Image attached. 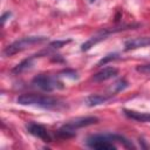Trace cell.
Wrapping results in <instances>:
<instances>
[{
	"label": "cell",
	"instance_id": "cell-1",
	"mask_svg": "<svg viewBox=\"0 0 150 150\" xmlns=\"http://www.w3.org/2000/svg\"><path fill=\"white\" fill-rule=\"evenodd\" d=\"M16 102L21 105H38L45 109H59L62 105L59 100L39 94H22L16 98Z\"/></svg>",
	"mask_w": 150,
	"mask_h": 150
},
{
	"label": "cell",
	"instance_id": "cell-2",
	"mask_svg": "<svg viewBox=\"0 0 150 150\" xmlns=\"http://www.w3.org/2000/svg\"><path fill=\"white\" fill-rule=\"evenodd\" d=\"M139 25L136 23V25H123V26H120V27H114V28H104V29H101L98 32H96L94 35H91L86 42L82 43L81 46V50L82 52H87L89 50L91 47H94L95 45H97L98 42L105 40L110 34L112 33H116V32H121V30H124V29H132L135 27H138Z\"/></svg>",
	"mask_w": 150,
	"mask_h": 150
},
{
	"label": "cell",
	"instance_id": "cell-3",
	"mask_svg": "<svg viewBox=\"0 0 150 150\" xmlns=\"http://www.w3.org/2000/svg\"><path fill=\"white\" fill-rule=\"evenodd\" d=\"M45 41H47L46 36H26V38H22L20 40L14 41L11 45H8L4 49V55L5 56H12L16 53H20V52L27 49L28 47H30L33 45L42 43Z\"/></svg>",
	"mask_w": 150,
	"mask_h": 150
},
{
	"label": "cell",
	"instance_id": "cell-4",
	"mask_svg": "<svg viewBox=\"0 0 150 150\" xmlns=\"http://www.w3.org/2000/svg\"><path fill=\"white\" fill-rule=\"evenodd\" d=\"M32 84L34 87L43 90V91H53V90L64 88L62 81H60L59 77L50 76V75H43V74H40V75L35 76L32 80Z\"/></svg>",
	"mask_w": 150,
	"mask_h": 150
},
{
	"label": "cell",
	"instance_id": "cell-5",
	"mask_svg": "<svg viewBox=\"0 0 150 150\" xmlns=\"http://www.w3.org/2000/svg\"><path fill=\"white\" fill-rule=\"evenodd\" d=\"M86 144H87V146H89L91 149H96V150H114V149H116L109 134L91 135L86 139Z\"/></svg>",
	"mask_w": 150,
	"mask_h": 150
},
{
	"label": "cell",
	"instance_id": "cell-6",
	"mask_svg": "<svg viewBox=\"0 0 150 150\" xmlns=\"http://www.w3.org/2000/svg\"><path fill=\"white\" fill-rule=\"evenodd\" d=\"M98 122V118L95 116H86V117H75L73 120H69L68 122H66L62 127L64 129H68L70 131H76L80 128L83 127H88V125H93L95 123Z\"/></svg>",
	"mask_w": 150,
	"mask_h": 150
},
{
	"label": "cell",
	"instance_id": "cell-7",
	"mask_svg": "<svg viewBox=\"0 0 150 150\" xmlns=\"http://www.w3.org/2000/svg\"><path fill=\"white\" fill-rule=\"evenodd\" d=\"M26 129L29 134H32L33 136H35V137L45 141V142H50L52 141V137H50L49 132L41 124H38L35 122H29V123L26 124Z\"/></svg>",
	"mask_w": 150,
	"mask_h": 150
},
{
	"label": "cell",
	"instance_id": "cell-8",
	"mask_svg": "<svg viewBox=\"0 0 150 150\" xmlns=\"http://www.w3.org/2000/svg\"><path fill=\"white\" fill-rule=\"evenodd\" d=\"M118 75V69L115 67H105L103 69H101L100 71H97L96 74H94L93 76V81L94 82H103L107 80H110L115 76Z\"/></svg>",
	"mask_w": 150,
	"mask_h": 150
},
{
	"label": "cell",
	"instance_id": "cell-9",
	"mask_svg": "<svg viewBox=\"0 0 150 150\" xmlns=\"http://www.w3.org/2000/svg\"><path fill=\"white\" fill-rule=\"evenodd\" d=\"M145 46H150V36H138L124 42V50H132L137 48H142Z\"/></svg>",
	"mask_w": 150,
	"mask_h": 150
},
{
	"label": "cell",
	"instance_id": "cell-10",
	"mask_svg": "<svg viewBox=\"0 0 150 150\" xmlns=\"http://www.w3.org/2000/svg\"><path fill=\"white\" fill-rule=\"evenodd\" d=\"M123 114L128 118L134 120L136 122H142V123L150 122V114L149 112H139V111L131 110V109H123Z\"/></svg>",
	"mask_w": 150,
	"mask_h": 150
},
{
	"label": "cell",
	"instance_id": "cell-11",
	"mask_svg": "<svg viewBox=\"0 0 150 150\" xmlns=\"http://www.w3.org/2000/svg\"><path fill=\"white\" fill-rule=\"evenodd\" d=\"M111 97V95H101V94H93L86 97L84 103L88 107H95V105H100L105 103L107 101H109Z\"/></svg>",
	"mask_w": 150,
	"mask_h": 150
},
{
	"label": "cell",
	"instance_id": "cell-12",
	"mask_svg": "<svg viewBox=\"0 0 150 150\" xmlns=\"http://www.w3.org/2000/svg\"><path fill=\"white\" fill-rule=\"evenodd\" d=\"M36 57V55H33V56H29L28 59H25L22 60L20 63H18L13 69H12V73L13 74H20V73H23L28 69L32 68L33 66V62H34V59Z\"/></svg>",
	"mask_w": 150,
	"mask_h": 150
},
{
	"label": "cell",
	"instance_id": "cell-13",
	"mask_svg": "<svg viewBox=\"0 0 150 150\" xmlns=\"http://www.w3.org/2000/svg\"><path fill=\"white\" fill-rule=\"evenodd\" d=\"M70 41H71L70 39H68V40H56V41H52V42L47 46V48H46L43 52H41V54L48 53V52H50V50H56V49H59V48H61V47L68 45Z\"/></svg>",
	"mask_w": 150,
	"mask_h": 150
},
{
	"label": "cell",
	"instance_id": "cell-14",
	"mask_svg": "<svg viewBox=\"0 0 150 150\" xmlns=\"http://www.w3.org/2000/svg\"><path fill=\"white\" fill-rule=\"evenodd\" d=\"M129 86V83L124 80V79H121V80H118V81H116L112 86H111V88H110V90H111V94H116V93H120V91H122V90H124L127 87Z\"/></svg>",
	"mask_w": 150,
	"mask_h": 150
},
{
	"label": "cell",
	"instance_id": "cell-15",
	"mask_svg": "<svg viewBox=\"0 0 150 150\" xmlns=\"http://www.w3.org/2000/svg\"><path fill=\"white\" fill-rule=\"evenodd\" d=\"M116 59H118V54L117 53H111V54H108V55H105V56H103L100 61H98V66H104V64H107L108 62H110V61H114V60H116Z\"/></svg>",
	"mask_w": 150,
	"mask_h": 150
},
{
	"label": "cell",
	"instance_id": "cell-16",
	"mask_svg": "<svg viewBox=\"0 0 150 150\" xmlns=\"http://www.w3.org/2000/svg\"><path fill=\"white\" fill-rule=\"evenodd\" d=\"M60 76H66V77H69V79H77V71L74 70V69H63L61 73H60Z\"/></svg>",
	"mask_w": 150,
	"mask_h": 150
},
{
	"label": "cell",
	"instance_id": "cell-17",
	"mask_svg": "<svg viewBox=\"0 0 150 150\" xmlns=\"http://www.w3.org/2000/svg\"><path fill=\"white\" fill-rule=\"evenodd\" d=\"M136 70L141 74H145V75H150V63L146 64H139L136 67Z\"/></svg>",
	"mask_w": 150,
	"mask_h": 150
},
{
	"label": "cell",
	"instance_id": "cell-18",
	"mask_svg": "<svg viewBox=\"0 0 150 150\" xmlns=\"http://www.w3.org/2000/svg\"><path fill=\"white\" fill-rule=\"evenodd\" d=\"M11 15H12V13H11V12H6V13H4V14H2V16H1V23H2V25H5V22H6L7 18H9Z\"/></svg>",
	"mask_w": 150,
	"mask_h": 150
},
{
	"label": "cell",
	"instance_id": "cell-19",
	"mask_svg": "<svg viewBox=\"0 0 150 150\" xmlns=\"http://www.w3.org/2000/svg\"><path fill=\"white\" fill-rule=\"evenodd\" d=\"M139 142H142V143H144V139H139ZM143 146H144V148H150V146H149V145H146V144H144Z\"/></svg>",
	"mask_w": 150,
	"mask_h": 150
},
{
	"label": "cell",
	"instance_id": "cell-20",
	"mask_svg": "<svg viewBox=\"0 0 150 150\" xmlns=\"http://www.w3.org/2000/svg\"><path fill=\"white\" fill-rule=\"evenodd\" d=\"M89 1H90V2H94V1H95V0H89Z\"/></svg>",
	"mask_w": 150,
	"mask_h": 150
}]
</instances>
